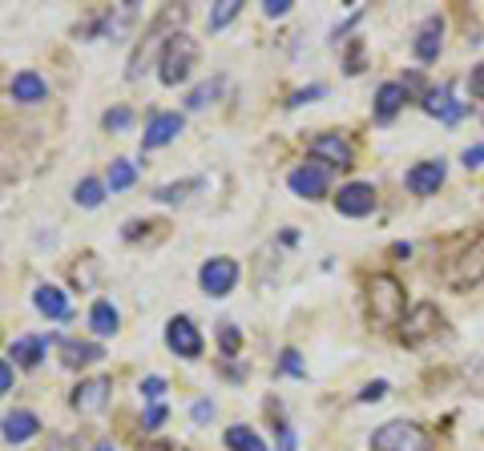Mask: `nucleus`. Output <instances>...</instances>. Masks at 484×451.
<instances>
[{"mask_svg":"<svg viewBox=\"0 0 484 451\" xmlns=\"http://www.w3.org/2000/svg\"><path fill=\"white\" fill-rule=\"evenodd\" d=\"M186 17H190V9H186V4H166V9H162L158 17L150 20V28L141 33V41L133 44L125 77H130V81H141V77H146V69H150V61H154V52L166 49L174 33H182V20H186Z\"/></svg>","mask_w":484,"mask_h":451,"instance_id":"nucleus-1","label":"nucleus"},{"mask_svg":"<svg viewBox=\"0 0 484 451\" xmlns=\"http://www.w3.org/2000/svg\"><path fill=\"white\" fill-rule=\"evenodd\" d=\"M368 319L376 327H400L404 322V287L396 274H376L368 282Z\"/></svg>","mask_w":484,"mask_h":451,"instance_id":"nucleus-2","label":"nucleus"},{"mask_svg":"<svg viewBox=\"0 0 484 451\" xmlns=\"http://www.w3.org/2000/svg\"><path fill=\"white\" fill-rule=\"evenodd\" d=\"M371 451H432V435L412 419H387L371 431Z\"/></svg>","mask_w":484,"mask_h":451,"instance_id":"nucleus-3","label":"nucleus"},{"mask_svg":"<svg viewBox=\"0 0 484 451\" xmlns=\"http://www.w3.org/2000/svg\"><path fill=\"white\" fill-rule=\"evenodd\" d=\"M194 61H198V41H194L190 33H174L170 36V44L162 49V65H158V77L162 85H178V81L190 77Z\"/></svg>","mask_w":484,"mask_h":451,"instance_id":"nucleus-4","label":"nucleus"},{"mask_svg":"<svg viewBox=\"0 0 484 451\" xmlns=\"http://www.w3.org/2000/svg\"><path fill=\"white\" fill-rule=\"evenodd\" d=\"M484 282V230L476 238H468V246L456 254L448 270V287L452 290H472Z\"/></svg>","mask_w":484,"mask_h":451,"instance_id":"nucleus-5","label":"nucleus"},{"mask_svg":"<svg viewBox=\"0 0 484 451\" xmlns=\"http://www.w3.org/2000/svg\"><path fill=\"white\" fill-rule=\"evenodd\" d=\"M440 311L432 303H420L412 306V311L404 314V327H400V338H404V347H420L428 335H436V327H440Z\"/></svg>","mask_w":484,"mask_h":451,"instance_id":"nucleus-6","label":"nucleus"},{"mask_svg":"<svg viewBox=\"0 0 484 451\" xmlns=\"http://www.w3.org/2000/svg\"><path fill=\"white\" fill-rule=\"evenodd\" d=\"M198 282H202V290H206L210 298L230 295V290H234V282H238V262L226 258V254H218V258H210V262L202 266Z\"/></svg>","mask_w":484,"mask_h":451,"instance_id":"nucleus-7","label":"nucleus"},{"mask_svg":"<svg viewBox=\"0 0 484 451\" xmlns=\"http://www.w3.org/2000/svg\"><path fill=\"white\" fill-rule=\"evenodd\" d=\"M166 347L174 351L178 359H198L202 355V335H198V327H194L186 314H178V319L166 322Z\"/></svg>","mask_w":484,"mask_h":451,"instance_id":"nucleus-8","label":"nucleus"},{"mask_svg":"<svg viewBox=\"0 0 484 451\" xmlns=\"http://www.w3.org/2000/svg\"><path fill=\"white\" fill-rule=\"evenodd\" d=\"M335 210L344 218H368L376 210V186L371 182H347L335 194Z\"/></svg>","mask_w":484,"mask_h":451,"instance_id":"nucleus-9","label":"nucleus"},{"mask_svg":"<svg viewBox=\"0 0 484 451\" xmlns=\"http://www.w3.org/2000/svg\"><path fill=\"white\" fill-rule=\"evenodd\" d=\"M307 154L315 157V162L339 165V170H352V162H355L352 146H347L339 133H319V138H311V141H307Z\"/></svg>","mask_w":484,"mask_h":451,"instance_id":"nucleus-10","label":"nucleus"},{"mask_svg":"<svg viewBox=\"0 0 484 451\" xmlns=\"http://www.w3.org/2000/svg\"><path fill=\"white\" fill-rule=\"evenodd\" d=\"M290 190L299 194V198H323L327 194V165H319V162H311V165H295L290 170Z\"/></svg>","mask_w":484,"mask_h":451,"instance_id":"nucleus-11","label":"nucleus"},{"mask_svg":"<svg viewBox=\"0 0 484 451\" xmlns=\"http://www.w3.org/2000/svg\"><path fill=\"white\" fill-rule=\"evenodd\" d=\"M444 174H448V170H444L440 157H436V162H420V165H412V170H408L404 186L416 194V198H428V194H436L444 186Z\"/></svg>","mask_w":484,"mask_h":451,"instance_id":"nucleus-12","label":"nucleus"},{"mask_svg":"<svg viewBox=\"0 0 484 451\" xmlns=\"http://www.w3.org/2000/svg\"><path fill=\"white\" fill-rule=\"evenodd\" d=\"M182 113H154L150 125H146V138H141V149H162L182 133Z\"/></svg>","mask_w":484,"mask_h":451,"instance_id":"nucleus-13","label":"nucleus"},{"mask_svg":"<svg viewBox=\"0 0 484 451\" xmlns=\"http://www.w3.org/2000/svg\"><path fill=\"white\" fill-rule=\"evenodd\" d=\"M106 403H109V379H85L73 387V411H81V415H93Z\"/></svg>","mask_w":484,"mask_h":451,"instance_id":"nucleus-14","label":"nucleus"},{"mask_svg":"<svg viewBox=\"0 0 484 451\" xmlns=\"http://www.w3.org/2000/svg\"><path fill=\"white\" fill-rule=\"evenodd\" d=\"M440 49H444V17H428L420 25V36H416V57L424 65H432L440 57Z\"/></svg>","mask_w":484,"mask_h":451,"instance_id":"nucleus-15","label":"nucleus"},{"mask_svg":"<svg viewBox=\"0 0 484 451\" xmlns=\"http://www.w3.org/2000/svg\"><path fill=\"white\" fill-rule=\"evenodd\" d=\"M424 109L432 113V117H440L444 125H456L460 117H464V105L452 97V85L436 89V93H428V101H424Z\"/></svg>","mask_w":484,"mask_h":451,"instance_id":"nucleus-16","label":"nucleus"},{"mask_svg":"<svg viewBox=\"0 0 484 451\" xmlns=\"http://www.w3.org/2000/svg\"><path fill=\"white\" fill-rule=\"evenodd\" d=\"M0 431H4L9 443H28L36 431H41V419H36L33 411H9L4 423H0Z\"/></svg>","mask_w":484,"mask_h":451,"instance_id":"nucleus-17","label":"nucleus"},{"mask_svg":"<svg viewBox=\"0 0 484 451\" xmlns=\"http://www.w3.org/2000/svg\"><path fill=\"white\" fill-rule=\"evenodd\" d=\"M408 101V89L400 85V81H384L376 93V122H392L400 109H404Z\"/></svg>","mask_w":484,"mask_h":451,"instance_id":"nucleus-18","label":"nucleus"},{"mask_svg":"<svg viewBox=\"0 0 484 451\" xmlns=\"http://www.w3.org/2000/svg\"><path fill=\"white\" fill-rule=\"evenodd\" d=\"M97 359H106L101 343H81V338H65L61 343V363L65 367H89Z\"/></svg>","mask_w":484,"mask_h":451,"instance_id":"nucleus-19","label":"nucleus"},{"mask_svg":"<svg viewBox=\"0 0 484 451\" xmlns=\"http://www.w3.org/2000/svg\"><path fill=\"white\" fill-rule=\"evenodd\" d=\"M33 303L44 319H69V295L61 287H36Z\"/></svg>","mask_w":484,"mask_h":451,"instance_id":"nucleus-20","label":"nucleus"},{"mask_svg":"<svg viewBox=\"0 0 484 451\" xmlns=\"http://www.w3.org/2000/svg\"><path fill=\"white\" fill-rule=\"evenodd\" d=\"M12 97H17V101H25V105H36V101H44V97H49V85H44L41 73L25 69V73H17V77H12Z\"/></svg>","mask_w":484,"mask_h":451,"instance_id":"nucleus-21","label":"nucleus"},{"mask_svg":"<svg viewBox=\"0 0 484 451\" xmlns=\"http://www.w3.org/2000/svg\"><path fill=\"white\" fill-rule=\"evenodd\" d=\"M44 351H49V338H41V335H20L17 343H12V359H17V367H25V371H33V367L41 363Z\"/></svg>","mask_w":484,"mask_h":451,"instance_id":"nucleus-22","label":"nucleus"},{"mask_svg":"<svg viewBox=\"0 0 484 451\" xmlns=\"http://www.w3.org/2000/svg\"><path fill=\"white\" fill-rule=\"evenodd\" d=\"M89 327L97 330V335L106 338V335H117V327H122V314L114 311V303H93V311H89Z\"/></svg>","mask_w":484,"mask_h":451,"instance_id":"nucleus-23","label":"nucleus"},{"mask_svg":"<svg viewBox=\"0 0 484 451\" xmlns=\"http://www.w3.org/2000/svg\"><path fill=\"white\" fill-rule=\"evenodd\" d=\"M226 447L230 451H266V443L258 439V431H250V427H230Z\"/></svg>","mask_w":484,"mask_h":451,"instance_id":"nucleus-24","label":"nucleus"},{"mask_svg":"<svg viewBox=\"0 0 484 451\" xmlns=\"http://www.w3.org/2000/svg\"><path fill=\"white\" fill-rule=\"evenodd\" d=\"M73 198H77V206L93 210V206H101V202H106V186L97 182V178H81L77 190H73Z\"/></svg>","mask_w":484,"mask_h":451,"instance_id":"nucleus-25","label":"nucleus"},{"mask_svg":"<svg viewBox=\"0 0 484 451\" xmlns=\"http://www.w3.org/2000/svg\"><path fill=\"white\" fill-rule=\"evenodd\" d=\"M138 182V165L133 162H125V157H117L114 165H109V190H130V186Z\"/></svg>","mask_w":484,"mask_h":451,"instance_id":"nucleus-26","label":"nucleus"},{"mask_svg":"<svg viewBox=\"0 0 484 451\" xmlns=\"http://www.w3.org/2000/svg\"><path fill=\"white\" fill-rule=\"evenodd\" d=\"M238 12H242L238 0H222V4H214V9H210V33H222V28H226Z\"/></svg>","mask_w":484,"mask_h":451,"instance_id":"nucleus-27","label":"nucleus"},{"mask_svg":"<svg viewBox=\"0 0 484 451\" xmlns=\"http://www.w3.org/2000/svg\"><path fill=\"white\" fill-rule=\"evenodd\" d=\"M218 89H222V81H206V85H198L186 97V105H190V109H202V105H210L214 97H218Z\"/></svg>","mask_w":484,"mask_h":451,"instance_id":"nucleus-28","label":"nucleus"},{"mask_svg":"<svg viewBox=\"0 0 484 451\" xmlns=\"http://www.w3.org/2000/svg\"><path fill=\"white\" fill-rule=\"evenodd\" d=\"M101 122H106V130H114V133H125L133 125V109H125V105H117V109H109L106 117H101Z\"/></svg>","mask_w":484,"mask_h":451,"instance_id":"nucleus-29","label":"nucleus"},{"mask_svg":"<svg viewBox=\"0 0 484 451\" xmlns=\"http://www.w3.org/2000/svg\"><path fill=\"white\" fill-rule=\"evenodd\" d=\"M218 347H222V355H238V347H242V335H238V327H230V322H222L218 327Z\"/></svg>","mask_w":484,"mask_h":451,"instance_id":"nucleus-30","label":"nucleus"},{"mask_svg":"<svg viewBox=\"0 0 484 451\" xmlns=\"http://www.w3.org/2000/svg\"><path fill=\"white\" fill-rule=\"evenodd\" d=\"M190 190H198V182H182V186H162V190H154V198L158 202H182Z\"/></svg>","mask_w":484,"mask_h":451,"instance_id":"nucleus-31","label":"nucleus"},{"mask_svg":"<svg viewBox=\"0 0 484 451\" xmlns=\"http://www.w3.org/2000/svg\"><path fill=\"white\" fill-rule=\"evenodd\" d=\"M141 395L150 403H162V395H166V379L162 375H150V379H141Z\"/></svg>","mask_w":484,"mask_h":451,"instance_id":"nucleus-32","label":"nucleus"},{"mask_svg":"<svg viewBox=\"0 0 484 451\" xmlns=\"http://www.w3.org/2000/svg\"><path fill=\"white\" fill-rule=\"evenodd\" d=\"M279 367H282V371H287V375H299V379H303V375H307V367H303V359H299V351H282V359H279Z\"/></svg>","mask_w":484,"mask_h":451,"instance_id":"nucleus-33","label":"nucleus"},{"mask_svg":"<svg viewBox=\"0 0 484 451\" xmlns=\"http://www.w3.org/2000/svg\"><path fill=\"white\" fill-rule=\"evenodd\" d=\"M162 423H166V407H162V403H150V411H146L141 427H146V431H158Z\"/></svg>","mask_w":484,"mask_h":451,"instance_id":"nucleus-34","label":"nucleus"},{"mask_svg":"<svg viewBox=\"0 0 484 451\" xmlns=\"http://www.w3.org/2000/svg\"><path fill=\"white\" fill-rule=\"evenodd\" d=\"M387 395V383L384 379H376V383H368V387L360 391V403H379Z\"/></svg>","mask_w":484,"mask_h":451,"instance_id":"nucleus-35","label":"nucleus"},{"mask_svg":"<svg viewBox=\"0 0 484 451\" xmlns=\"http://www.w3.org/2000/svg\"><path fill=\"white\" fill-rule=\"evenodd\" d=\"M263 12H266V17H287L290 0H263Z\"/></svg>","mask_w":484,"mask_h":451,"instance_id":"nucleus-36","label":"nucleus"},{"mask_svg":"<svg viewBox=\"0 0 484 451\" xmlns=\"http://www.w3.org/2000/svg\"><path fill=\"white\" fill-rule=\"evenodd\" d=\"M210 415H214V403H210V400H198V403H194V423H206Z\"/></svg>","mask_w":484,"mask_h":451,"instance_id":"nucleus-37","label":"nucleus"},{"mask_svg":"<svg viewBox=\"0 0 484 451\" xmlns=\"http://www.w3.org/2000/svg\"><path fill=\"white\" fill-rule=\"evenodd\" d=\"M468 93H472V97H484V65H476V69H472V81H468Z\"/></svg>","mask_w":484,"mask_h":451,"instance_id":"nucleus-38","label":"nucleus"},{"mask_svg":"<svg viewBox=\"0 0 484 451\" xmlns=\"http://www.w3.org/2000/svg\"><path fill=\"white\" fill-rule=\"evenodd\" d=\"M311 97H323V85H311V89H303V93H295L290 97V109H295V105H303V101H311Z\"/></svg>","mask_w":484,"mask_h":451,"instance_id":"nucleus-39","label":"nucleus"},{"mask_svg":"<svg viewBox=\"0 0 484 451\" xmlns=\"http://www.w3.org/2000/svg\"><path fill=\"white\" fill-rule=\"evenodd\" d=\"M484 162V146H472V149H464V165L468 170H476V165Z\"/></svg>","mask_w":484,"mask_h":451,"instance_id":"nucleus-40","label":"nucleus"},{"mask_svg":"<svg viewBox=\"0 0 484 451\" xmlns=\"http://www.w3.org/2000/svg\"><path fill=\"white\" fill-rule=\"evenodd\" d=\"M9 387H12V367L4 363V359H0V395H4Z\"/></svg>","mask_w":484,"mask_h":451,"instance_id":"nucleus-41","label":"nucleus"},{"mask_svg":"<svg viewBox=\"0 0 484 451\" xmlns=\"http://www.w3.org/2000/svg\"><path fill=\"white\" fill-rule=\"evenodd\" d=\"M93 451H117V447H114V443H97Z\"/></svg>","mask_w":484,"mask_h":451,"instance_id":"nucleus-42","label":"nucleus"}]
</instances>
